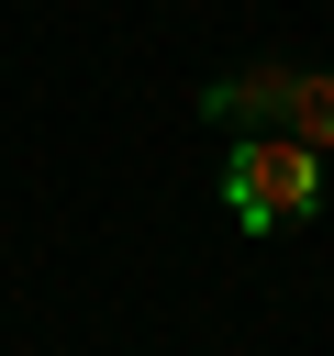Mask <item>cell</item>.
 I'll use <instances>...</instances> for the list:
<instances>
[{
    "mask_svg": "<svg viewBox=\"0 0 334 356\" xmlns=\"http://www.w3.org/2000/svg\"><path fill=\"white\" fill-rule=\"evenodd\" d=\"M223 211H234L245 234L312 222V211H323V156H312L301 134H234V156H223Z\"/></svg>",
    "mask_w": 334,
    "mask_h": 356,
    "instance_id": "1",
    "label": "cell"
},
{
    "mask_svg": "<svg viewBox=\"0 0 334 356\" xmlns=\"http://www.w3.org/2000/svg\"><path fill=\"white\" fill-rule=\"evenodd\" d=\"M289 78H301V67H278V56H267V67H223V78L200 89V111H212L223 134H278V122H289Z\"/></svg>",
    "mask_w": 334,
    "mask_h": 356,
    "instance_id": "2",
    "label": "cell"
},
{
    "mask_svg": "<svg viewBox=\"0 0 334 356\" xmlns=\"http://www.w3.org/2000/svg\"><path fill=\"white\" fill-rule=\"evenodd\" d=\"M278 134H301L312 156H334V67H301V78H289V122H278Z\"/></svg>",
    "mask_w": 334,
    "mask_h": 356,
    "instance_id": "3",
    "label": "cell"
}]
</instances>
